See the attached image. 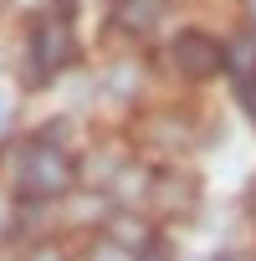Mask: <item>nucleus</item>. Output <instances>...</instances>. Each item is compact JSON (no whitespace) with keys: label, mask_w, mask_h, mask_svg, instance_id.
Wrapping results in <instances>:
<instances>
[{"label":"nucleus","mask_w":256,"mask_h":261,"mask_svg":"<svg viewBox=\"0 0 256 261\" xmlns=\"http://www.w3.org/2000/svg\"><path fill=\"white\" fill-rule=\"evenodd\" d=\"M21 179H26V190H31V195H57V190H67L72 164H67V154H57V149L41 139V144H31V149H26Z\"/></svg>","instance_id":"nucleus-1"},{"label":"nucleus","mask_w":256,"mask_h":261,"mask_svg":"<svg viewBox=\"0 0 256 261\" xmlns=\"http://www.w3.org/2000/svg\"><path fill=\"white\" fill-rule=\"evenodd\" d=\"M164 16V0H113V21L128 36H149Z\"/></svg>","instance_id":"nucleus-4"},{"label":"nucleus","mask_w":256,"mask_h":261,"mask_svg":"<svg viewBox=\"0 0 256 261\" xmlns=\"http://www.w3.org/2000/svg\"><path fill=\"white\" fill-rule=\"evenodd\" d=\"M220 261H246V256H220Z\"/></svg>","instance_id":"nucleus-8"},{"label":"nucleus","mask_w":256,"mask_h":261,"mask_svg":"<svg viewBox=\"0 0 256 261\" xmlns=\"http://www.w3.org/2000/svg\"><path fill=\"white\" fill-rule=\"evenodd\" d=\"M236 92H241V102L251 108V118H256V77H241L236 82Z\"/></svg>","instance_id":"nucleus-6"},{"label":"nucleus","mask_w":256,"mask_h":261,"mask_svg":"<svg viewBox=\"0 0 256 261\" xmlns=\"http://www.w3.org/2000/svg\"><path fill=\"white\" fill-rule=\"evenodd\" d=\"M174 67H180L190 82H200V77H215V72L225 67V51H220V41H210L205 31H185V36H174Z\"/></svg>","instance_id":"nucleus-2"},{"label":"nucleus","mask_w":256,"mask_h":261,"mask_svg":"<svg viewBox=\"0 0 256 261\" xmlns=\"http://www.w3.org/2000/svg\"><path fill=\"white\" fill-rule=\"evenodd\" d=\"M144 261H169V256H164V246H149V256H144Z\"/></svg>","instance_id":"nucleus-7"},{"label":"nucleus","mask_w":256,"mask_h":261,"mask_svg":"<svg viewBox=\"0 0 256 261\" xmlns=\"http://www.w3.org/2000/svg\"><path fill=\"white\" fill-rule=\"evenodd\" d=\"M67 51H72L67 21H41L31 31V72L36 77H52L57 67H67Z\"/></svg>","instance_id":"nucleus-3"},{"label":"nucleus","mask_w":256,"mask_h":261,"mask_svg":"<svg viewBox=\"0 0 256 261\" xmlns=\"http://www.w3.org/2000/svg\"><path fill=\"white\" fill-rule=\"evenodd\" d=\"M225 62L236 67V82H241V77H256V41H246V36H241V41L231 46V57H225Z\"/></svg>","instance_id":"nucleus-5"},{"label":"nucleus","mask_w":256,"mask_h":261,"mask_svg":"<svg viewBox=\"0 0 256 261\" xmlns=\"http://www.w3.org/2000/svg\"><path fill=\"white\" fill-rule=\"evenodd\" d=\"M251 11H256V0H251Z\"/></svg>","instance_id":"nucleus-10"},{"label":"nucleus","mask_w":256,"mask_h":261,"mask_svg":"<svg viewBox=\"0 0 256 261\" xmlns=\"http://www.w3.org/2000/svg\"><path fill=\"white\" fill-rule=\"evenodd\" d=\"M36 261H57V256H36Z\"/></svg>","instance_id":"nucleus-9"}]
</instances>
